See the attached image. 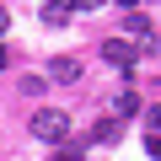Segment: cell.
<instances>
[{
	"label": "cell",
	"mask_w": 161,
	"mask_h": 161,
	"mask_svg": "<svg viewBox=\"0 0 161 161\" xmlns=\"http://www.w3.org/2000/svg\"><path fill=\"white\" fill-rule=\"evenodd\" d=\"M32 134H38L43 145H64V140H70V118H64L59 108H38V113H32Z\"/></svg>",
	"instance_id": "1"
},
{
	"label": "cell",
	"mask_w": 161,
	"mask_h": 161,
	"mask_svg": "<svg viewBox=\"0 0 161 161\" xmlns=\"http://www.w3.org/2000/svg\"><path fill=\"white\" fill-rule=\"evenodd\" d=\"M102 59H108L113 70H124V75H129V70L140 64V48H134L129 38H108V43H102Z\"/></svg>",
	"instance_id": "2"
},
{
	"label": "cell",
	"mask_w": 161,
	"mask_h": 161,
	"mask_svg": "<svg viewBox=\"0 0 161 161\" xmlns=\"http://www.w3.org/2000/svg\"><path fill=\"white\" fill-rule=\"evenodd\" d=\"M124 32L134 38V48H156V38H150V22H145L140 11H129V16H124Z\"/></svg>",
	"instance_id": "3"
},
{
	"label": "cell",
	"mask_w": 161,
	"mask_h": 161,
	"mask_svg": "<svg viewBox=\"0 0 161 161\" xmlns=\"http://www.w3.org/2000/svg\"><path fill=\"white\" fill-rule=\"evenodd\" d=\"M70 16H75V6H70V0H48V6H43V22H48V27L70 22Z\"/></svg>",
	"instance_id": "4"
},
{
	"label": "cell",
	"mask_w": 161,
	"mask_h": 161,
	"mask_svg": "<svg viewBox=\"0 0 161 161\" xmlns=\"http://www.w3.org/2000/svg\"><path fill=\"white\" fill-rule=\"evenodd\" d=\"M48 75L59 80V86H70V80L80 75V59H54V64H48Z\"/></svg>",
	"instance_id": "5"
},
{
	"label": "cell",
	"mask_w": 161,
	"mask_h": 161,
	"mask_svg": "<svg viewBox=\"0 0 161 161\" xmlns=\"http://www.w3.org/2000/svg\"><path fill=\"white\" fill-rule=\"evenodd\" d=\"M118 134H124V124H118V118H102V124L92 129V140H97V145H113Z\"/></svg>",
	"instance_id": "6"
},
{
	"label": "cell",
	"mask_w": 161,
	"mask_h": 161,
	"mask_svg": "<svg viewBox=\"0 0 161 161\" xmlns=\"http://www.w3.org/2000/svg\"><path fill=\"white\" fill-rule=\"evenodd\" d=\"M129 113H140V97H134V92H118V102H113V118L124 124Z\"/></svg>",
	"instance_id": "7"
},
{
	"label": "cell",
	"mask_w": 161,
	"mask_h": 161,
	"mask_svg": "<svg viewBox=\"0 0 161 161\" xmlns=\"http://www.w3.org/2000/svg\"><path fill=\"white\" fill-rule=\"evenodd\" d=\"M54 161H86V156H80V150H70V145H59V150H54Z\"/></svg>",
	"instance_id": "8"
},
{
	"label": "cell",
	"mask_w": 161,
	"mask_h": 161,
	"mask_svg": "<svg viewBox=\"0 0 161 161\" xmlns=\"http://www.w3.org/2000/svg\"><path fill=\"white\" fill-rule=\"evenodd\" d=\"M145 150H150V161H161V140L156 134H145Z\"/></svg>",
	"instance_id": "9"
},
{
	"label": "cell",
	"mask_w": 161,
	"mask_h": 161,
	"mask_svg": "<svg viewBox=\"0 0 161 161\" xmlns=\"http://www.w3.org/2000/svg\"><path fill=\"white\" fill-rule=\"evenodd\" d=\"M145 118H150V134H156V140H161V108H150V113H145Z\"/></svg>",
	"instance_id": "10"
},
{
	"label": "cell",
	"mask_w": 161,
	"mask_h": 161,
	"mask_svg": "<svg viewBox=\"0 0 161 161\" xmlns=\"http://www.w3.org/2000/svg\"><path fill=\"white\" fill-rule=\"evenodd\" d=\"M6 64H11V48H6V43H0V70H6Z\"/></svg>",
	"instance_id": "11"
},
{
	"label": "cell",
	"mask_w": 161,
	"mask_h": 161,
	"mask_svg": "<svg viewBox=\"0 0 161 161\" xmlns=\"http://www.w3.org/2000/svg\"><path fill=\"white\" fill-rule=\"evenodd\" d=\"M6 27H11V11H6V6H0V32H6Z\"/></svg>",
	"instance_id": "12"
}]
</instances>
